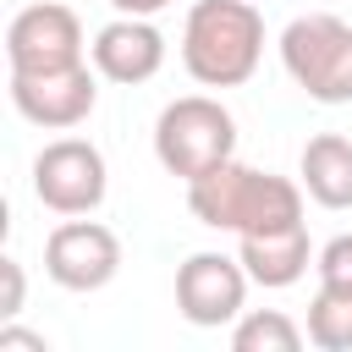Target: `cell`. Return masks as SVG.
Returning <instances> with one entry per match:
<instances>
[{
  "mask_svg": "<svg viewBox=\"0 0 352 352\" xmlns=\"http://www.w3.org/2000/svg\"><path fill=\"white\" fill-rule=\"evenodd\" d=\"M187 209L209 231L258 236V231H280V226L302 220V182L275 176V170H253L242 160H226L209 176L187 182Z\"/></svg>",
  "mask_w": 352,
  "mask_h": 352,
  "instance_id": "6da1fadb",
  "label": "cell"
},
{
  "mask_svg": "<svg viewBox=\"0 0 352 352\" xmlns=\"http://www.w3.org/2000/svg\"><path fill=\"white\" fill-rule=\"evenodd\" d=\"M264 60V16L253 0H192L182 22V66L204 88H242Z\"/></svg>",
  "mask_w": 352,
  "mask_h": 352,
  "instance_id": "7a4b0ae2",
  "label": "cell"
},
{
  "mask_svg": "<svg viewBox=\"0 0 352 352\" xmlns=\"http://www.w3.org/2000/svg\"><path fill=\"white\" fill-rule=\"evenodd\" d=\"M154 160L182 182L209 176L214 165L236 160V116L209 94L170 99L154 121Z\"/></svg>",
  "mask_w": 352,
  "mask_h": 352,
  "instance_id": "3957f363",
  "label": "cell"
},
{
  "mask_svg": "<svg viewBox=\"0 0 352 352\" xmlns=\"http://www.w3.org/2000/svg\"><path fill=\"white\" fill-rule=\"evenodd\" d=\"M280 66L314 104H352V22L330 11L292 16L280 28Z\"/></svg>",
  "mask_w": 352,
  "mask_h": 352,
  "instance_id": "277c9868",
  "label": "cell"
},
{
  "mask_svg": "<svg viewBox=\"0 0 352 352\" xmlns=\"http://www.w3.org/2000/svg\"><path fill=\"white\" fill-rule=\"evenodd\" d=\"M110 192V165L88 138H55L33 154V198L55 214H94Z\"/></svg>",
  "mask_w": 352,
  "mask_h": 352,
  "instance_id": "5b68a950",
  "label": "cell"
},
{
  "mask_svg": "<svg viewBox=\"0 0 352 352\" xmlns=\"http://www.w3.org/2000/svg\"><path fill=\"white\" fill-rule=\"evenodd\" d=\"M44 275L60 292H104L121 275V236L99 220L66 214L44 236Z\"/></svg>",
  "mask_w": 352,
  "mask_h": 352,
  "instance_id": "8992f818",
  "label": "cell"
},
{
  "mask_svg": "<svg viewBox=\"0 0 352 352\" xmlns=\"http://www.w3.org/2000/svg\"><path fill=\"white\" fill-rule=\"evenodd\" d=\"M11 104L22 121L44 132H72L99 104V72L88 60L55 66V72H11Z\"/></svg>",
  "mask_w": 352,
  "mask_h": 352,
  "instance_id": "52a82bcc",
  "label": "cell"
},
{
  "mask_svg": "<svg viewBox=\"0 0 352 352\" xmlns=\"http://www.w3.org/2000/svg\"><path fill=\"white\" fill-rule=\"evenodd\" d=\"M88 50L82 38V22L72 6L60 0H38V6H22L6 28V60L11 72H55V66H77Z\"/></svg>",
  "mask_w": 352,
  "mask_h": 352,
  "instance_id": "ba28073f",
  "label": "cell"
},
{
  "mask_svg": "<svg viewBox=\"0 0 352 352\" xmlns=\"http://www.w3.org/2000/svg\"><path fill=\"white\" fill-rule=\"evenodd\" d=\"M248 280H253V275H248L242 258H231V253H214V248L187 253V264L176 270V308H182L187 324L220 330V324H231V319L242 314Z\"/></svg>",
  "mask_w": 352,
  "mask_h": 352,
  "instance_id": "9c48e42d",
  "label": "cell"
},
{
  "mask_svg": "<svg viewBox=\"0 0 352 352\" xmlns=\"http://www.w3.org/2000/svg\"><path fill=\"white\" fill-rule=\"evenodd\" d=\"M88 55H94V72H99L104 82L138 88V82H148V77L165 66V33H160L148 16H121V11H116V22H104V28L94 33Z\"/></svg>",
  "mask_w": 352,
  "mask_h": 352,
  "instance_id": "30bf717a",
  "label": "cell"
},
{
  "mask_svg": "<svg viewBox=\"0 0 352 352\" xmlns=\"http://www.w3.org/2000/svg\"><path fill=\"white\" fill-rule=\"evenodd\" d=\"M236 258L242 270L253 275V286H270V292H286L308 275L314 264V242H308V226H280V231H258V236H236Z\"/></svg>",
  "mask_w": 352,
  "mask_h": 352,
  "instance_id": "8fae6325",
  "label": "cell"
},
{
  "mask_svg": "<svg viewBox=\"0 0 352 352\" xmlns=\"http://www.w3.org/2000/svg\"><path fill=\"white\" fill-rule=\"evenodd\" d=\"M297 176H302V192L319 209H352V138H341V132L308 138Z\"/></svg>",
  "mask_w": 352,
  "mask_h": 352,
  "instance_id": "7c38bea8",
  "label": "cell"
},
{
  "mask_svg": "<svg viewBox=\"0 0 352 352\" xmlns=\"http://www.w3.org/2000/svg\"><path fill=\"white\" fill-rule=\"evenodd\" d=\"M302 324L286 319L280 308H242L231 319V346L236 352H297L302 346Z\"/></svg>",
  "mask_w": 352,
  "mask_h": 352,
  "instance_id": "4fadbf2b",
  "label": "cell"
},
{
  "mask_svg": "<svg viewBox=\"0 0 352 352\" xmlns=\"http://www.w3.org/2000/svg\"><path fill=\"white\" fill-rule=\"evenodd\" d=\"M302 330L319 352H352V286H324L319 280Z\"/></svg>",
  "mask_w": 352,
  "mask_h": 352,
  "instance_id": "5bb4252c",
  "label": "cell"
},
{
  "mask_svg": "<svg viewBox=\"0 0 352 352\" xmlns=\"http://www.w3.org/2000/svg\"><path fill=\"white\" fill-rule=\"evenodd\" d=\"M314 270H319L324 286H352V231L330 236V242L314 253Z\"/></svg>",
  "mask_w": 352,
  "mask_h": 352,
  "instance_id": "9a60e30c",
  "label": "cell"
},
{
  "mask_svg": "<svg viewBox=\"0 0 352 352\" xmlns=\"http://www.w3.org/2000/svg\"><path fill=\"white\" fill-rule=\"evenodd\" d=\"M0 286H6V292H0V319H16V314H22V292H28V280H22V264H16L11 253L0 258Z\"/></svg>",
  "mask_w": 352,
  "mask_h": 352,
  "instance_id": "2e32d148",
  "label": "cell"
},
{
  "mask_svg": "<svg viewBox=\"0 0 352 352\" xmlns=\"http://www.w3.org/2000/svg\"><path fill=\"white\" fill-rule=\"evenodd\" d=\"M11 346H33V352H44L50 341H44L38 330H16V324L6 319V324H0V352H11Z\"/></svg>",
  "mask_w": 352,
  "mask_h": 352,
  "instance_id": "e0dca14e",
  "label": "cell"
},
{
  "mask_svg": "<svg viewBox=\"0 0 352 352\" xmlns=\"http://www.w3.org/2000/svg\"><path fill=\"white\" fill-rule=\"evenodd\" d=\"M121 16H154V11H165L170 0H110Z\"/></svg>",
  "mask_w": 352,
  "mask_h": 352,
  "instance_id": "ac0fdd59",
  "label": "cell"
}]
</instances>
